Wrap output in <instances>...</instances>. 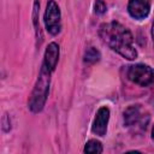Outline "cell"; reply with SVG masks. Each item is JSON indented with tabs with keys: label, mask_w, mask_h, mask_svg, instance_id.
<instances>
[{
	"label": "cell",
	"mask_w": 154,
	"mask_h": 154,
	"mask_svg": "<svg viewBox=\"0 0 154 154\" xmlns=\"http://www.w3.org/2000/svg\"><path fill=\"white\" fill-rule=\"evenodd\" d=\"M99 35L102 41L122 57L134 60L137 58V51L134 47V36L130 30L118 22H109L100 25Z\"/></svg>",
	"instance_id": "6da1fadb"
},
{
	"label": "cell",
	"mask_w": 154,
	"mask_h": 154,
	"mask_svg": "<svg viewBox=\"0 0 154 154\" xmlns=\"http://www.w3.org/2000/svg\"><path fill=\"white\" fill-rule=\"evenodd\" d=\"M51 73H52V71H49L45 65L41 66L38 78L36 81V84L32 89V93H31L30 100H29V108L34 113L41 112L46 103V100L48 96V90H49Z\"/></svg>",
	"instance_id": "7a4b0ae2"
},
{
	"label": "cell",
	"mask_w": 154,
	"mask_h": 154,
	"mask_svg": "<svg viewBox=\"0 0 154 154\" xmlns=\"http://www.w3.org/2000/svg\"><path fill=\"white\" fill-rule=\"evenodd\" d=\"M128 77L131 82L138 85L146 87V85H149L154 81V71L148 65L136 64V65L130 66L128 71Z\"/></svg>",
	"instance_id": "3957f363"
},
{
	"label": "cell",
	"mask_w": 154,
	"mask_h": 154,
	"mask_svg": "<svg viewBox=\"0 0 154 154\" xmlns=\"http://www.w3.org/2000/svg\"><path fill=\"white\" fill-rule=\"evenodd\" d=\"M45 24L47 28V31L52 35L59 34L61 29V22H60V10L58 4L54 0H49L46 7L45 13Z\"/></svg>",
	"instance_id": "277c9868"
},
{
	"label": "cell",
	"mask_w": 154,
	"mask_h": 154,
	"mask_svg": "<svg viewBox=\"0 0 154 154\" xmlns=\"http://www.w3.org/2000/svg\"><path fill=\"white\" fill-rule=\"evenodd\" d=\"M150 10V0H130L128 11L135 19H142L148 16Z\"/></svg>",
	"instance_id": "5b68a950"
},
{
	"label": "cell",
	"mask_w": 154,
	"mask_h": 154,
	"mask_svg": "<svg viewBox=\"0 0 154 154\" xmlns=\"http://www.w3.org/2000/svg\"><path fill=\"white\" fill-rule=\"evenodd\" d=\"M108 119H109V109L107 107L99 108L93 123V132L96 134L97 136H105L107 131Z\"/></svg>",
	"instance_id": "8992f818"
},
{
	"label": "cell",
	"mask_w": 154,
	"mask_h": 154,
	"mask_svg": "<svg viewBox=\"0 0 154 154\" xmlns=\"http://www.w3.org/2000/svg\"><path fill=\"white\" fill-rule=\"evenodd\" d=\"M146 117V116H144ZM144 117L141 114V108L138 105L130 106L124 112V122L126 126H141V129H146V125H143Z\"/></svg>",
	"instance_id": "52a82bcc"
},
{
	"label": "cell",
	"mask_w": 154,
	"mask_h": 154,
	"mask_svg": "<svg viewBox=\"0 0 154 154\" xmlns=\"http://www.w3.org/2000/svg\"><path fill=\"white\" fill-rule=\"evenodd\" d=\"M59 60V46L55 42H52L47 46L46 52H45V58H43V64L49 71H54L57 67Z\"/></svg>",
	"instance_id": "ba28073f"
},
{
	"label": "cell",
	"mask_w": 154,
	"mask_h": 154,
	"mask_svg": "<svg viewBox=\"0 0 154 154\" xmlns=\"http://www.w3.org/2000/svg\"><path fill=\"white\" fill-rule=\"evenodd\" d=\"M100 60V52L94 48V47H90L85 51L84 53V61L85 63H89V64H94L96 61Z\"/></svg>",
	"instance_id": "9c48e42d"
},
{
	"label": "cell",
	"mask_w": 154,
	"mask_h": 154,
	"mask_svg": "<svg viewBox=\"0 0 154 154\" xmlns=\"http://www.w3.org/2000/svg\"><path fill=\"white\" fill-rule=\"evenodd\" d=\"M84 152L85 153H91V154H100V153H102V146L99 141L90 140V141L87 142V144L84 147Z\"/></svg>",
	"instance_id": "30bf717a"
},
{
	"label": "cell",
	"mask_w": 154,
	"mask_h": 154,
	"mask_svg": "<svg viewBox=\"0 0 154 154\" xmlns=\"http://www.w3.org/2000/svg\"><path fill=\"white\" fill-rule=\"evenodd\" d=\"M38 8H40V4L37 0L34 1V11H32V20H34V26H35V31H36V36L38 40V36L41 38V31H40V23H38Z\"/></svg>",
	"instance_id": "8fae6325"
},
{
	"label": "cell",
	"mask_w": 154,
	"mask_h": 154,
	"mask_svg": "<svg viewBox=\"0 0 154 154\" xmlns=\"http://www.w3.org/2000/svg\"><path fill=\"white\" fill-rule=\"evenodd\" d=\"M94 8H95V12L97 14H103L106 12V10H107L106 4L103 2V0H96L95 5H94Z\"/></svg>",
	"instance_id": "7c38bea8"
},
{
	"label": "cell",
	"mask_w": 154,
	"mask_h": 154,
	"mask_svg": "<svg viewBox=\"0 0 154 154\" xmlns=\"http://www.w3.org/2000/svg\"><path fill=\"white\" fill-rule=\"evenodd\" d=\"M152 35H153V40H154V23H153V29H152Z\"/></svg>",
	"instance_id": "4fadbf2b"
},
{
	"label": "cell",
	"mask_w": 154,
	"mask_h": 154,
	"mask_svg": "<svg viewBox=\"0 0 154 154\" xmlns=\"http://www.w3.org/2000/svg\"><path fill=\"white\" fill-rule=\"evenodd\" d=\"M152 137H153V140H154V126H153V130H152Z\"/></svg>",
	"instance_id": "5bb4252c"
}]
</instances>
